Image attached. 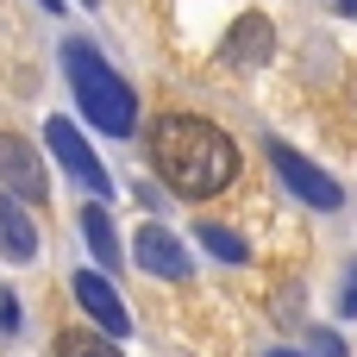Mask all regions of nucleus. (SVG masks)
I'll list each match as a JSON object with an SVG mask.
<instances>
[{
  "mask_svg": "<svg viewBox=\"0 0 357 357\" xmlns=\"http://www.w3.org/2000/svg\"><path fill=\"white\" fill-rule=\"evenodd\" d=\"M151 163L157 176L188 195V201H207L220 195L232 176H238V144L213 126V119H195V113H163L151 126Z\"/></svg>",
  "mask_w": 357,
  "mask_h": 357,
  "instance_id": "nucleus-1",
  "label": "nucleus"
},
{
  "mask_svg": "<svg viewBox=\"0 0 357 357\" xmlns=\"http://www.w3.org/2000/svg\"><path fill=\"white\" fill-rule=\"evenodd\" d=\"M314 357H345V339L339 333H314Z\"/></svg>",
  "mask_w": 357,
  "mask_h": 357,
  "instance_id": "nucleus-13",
  "label": "nucleus"
},
{
  "mask_svg": "<svg viewBox=\"0 0 357 357\" xmlns=\"http://www.w3.org/2000/svg\"><path fill=\"white\" fill-rule=\"evenodd\" d=\"M345 314H357V264L345 270Z\"/></svg>",
  "mask_w": 357,
  "mask_h": 357,
  "instance_id": "nucleus-15",
  "label": "nucleus"
},
{
  "mask_svg": "<svg viewBox=\"0 0 357 357\" xmlns=\"http://www.w3.org/2000/svg\"><path fill=\"white\" fill-rule=\"evenodd\" d=\"M270 357H301V351H270Z\"/></svg>",
  "mask_w": 357,
  "mask_h": 357,
  "instance_id": "nucleus-17",
  "label": "nucleus"
},
{
  "mask_svg": "<svg viewBox=\"0 0 357 357\" xmlns=\"http://www.w3.org/2000/svg\"><path fill=\"white\" fill-rule=\"evenodd\" d=\"M82 238H88V251H94V264H119V238H113V220H107V207L94 201V207H82Z\"/></svg>",
  "mask_w": 357,
  "mask_h": 357,
  "instance_id": "nucleus-10",
  "label": "nucleus"
},
{
  "mask_svg": "<svg viewBox=\"0 0 357 357\" xmlns=\"http://www.w3.org/2000/svg\"><path fill=\"white\" fill-rule=\"evenodd\" d=\"M333 6H339V13H351V19H357V0H333Z\"/></svg>",
  "mask_w": 357,
  "mask_h": 357,
  "instance_id": "nucleus-16",
  "label": "nucleus"
},
{
  "mask_svg": "<svg viewBox=\"0 0 357 357\" xmlns=\"http://www.w3.org/2000/svg\"><path fill=\"white\" fill-rule=\"evenodd\" d=\"M0 182H6L19 201H44V195H50V176H44L38 151H31L25 138H13V132H0Z\"/></svg>",
  "mask_w": 357,
  "mask_h": 357,
  "instance_id": "nucleus-5",
  "label": "nucleus"
},
{
  "mask_svg": "<svg viewBox=\"0 0 357 357\" xmlns=\"http://www.w3.org/2000/svg\"><path fill=\"white\" fill-rule=\"evenodd\" d=\"M0 326H6V333H19V301H13V295H0Z\"/></svg>",
  "mask_w": 357,
  "mask_h": 357,
  "instance_id": "nucleus-14",
  "label": "nucleus"
},
{
  "mask_svg": "<svg viewBox=\"0 0 357 357\" xmlns=\"http://www.w3.org/2000/svg\"><path fill=\"white\" fill-rule=\"evenodd\" d=\"M270 169L282 176V188H289L295 201H314L320 213H333V207L345 201V195H339V182H333L326 169H314V163H307L295 144H282V138H270Z\"/></svg>",
  "mask_w": 357,
  "mask_h": 357,
  "instance_id": "nucleus-4",
  "label": "nucleus"
},
{
  "mask_svg": "<svg viewBox=\"0 0 357 357\" xmlns=\"http://www.w3.org/2000/svg\"><path fill=\"white\" fill-rule=\"evenodd\" d=\"M195 238H201L220 264H245V257H251V251H245V238H238L232 226H213V220H207V226H195Z\"/></svg>",
  "mask_w": 357,
  "mask_h": 357,
  "instance_id": "nucleus-11",
  "label": "nucleus"
},
{
  "mask_svg": "<svg viewBox=\"0 0 357 357\" xmlns=\"http://www.w3.org/2000/svg\"><path fill=\"white\" fill-rule=\"evenodd\" d=\"M82 6H100V0H82Z\"/></svg>",
  "mask_w": 357,
  "mask_h": 357,
  "instance_id": "nucleus-19",
  "label": "nucleus"
},
{
  "mask_svg": "<svg viewBox=\"0 0 357 357\" xmlns=\"http://www.w3.org/2000/svg\"><path fill=\"white\" fill-rule=\"evenodd\" d=\"M50 357H119V345H107V339H94V333L63 326V333H56V345H50Z\"/></svg>",
  "mask_w": 357,
  "mask_h": 357,
  "instance_id": "nucleus-12",
  "label": "nucleus"
},
{
  "mask_svg": "<svg viewBox=\"0 0 357 357\" xmlns=\"http://www.w3.org/2000/svg\"><path fill=\"white\" fill-rule=\"evenodd\" d=\"M44 144H50V157L63 163V176L75 182V188H88V195H113V176L100 169V157L88 151V138L56 113V119H44Z\"/></svg>",
  "mask_w": 357,
  "mask_h": 357,
  "instance_id": "nucleus-3",
  "label": "nucleus"
},
{
  "mask_svg": "<svg viewBox=\"0 0 357 357\" xmlns=\"http://www.w3.org/2000/svg\"><path fill=\"white\" fill-rule=\"evenodd\" d=\"M138 264H144L151 276H169V282L188 276V251H182V238H176L169 226H144V232H138Z\"/></svg>",
  "mask_w": 357,
  "mask_h": 357,
  "instance_id": "nucleus-8",
  "label": "nucleus"
},
{
  "mask_svg": "<svg viewBox=\"0 0 357 357\" xmlns=\"http://www.w3.org/2000/svg\"><path fill=\"white\" fill-rule=\"evenodd\" d=\"M270 50H276V31H270V19H264V13H245V19L226 31V44H220V63H232V69H257Z\"/></svg>",
  "mask_w": 357,
  "mask_h": 357,
  "instance_id": "nucleus-7",
  "label": "nucleus"
},
{
  "mask_svg": "<svg viewBox=\"0 0 357 357\" xmlns=\"http://www.w3.org/2000/svg\"><path fill=\"white\" fill-rule=\"evenodd\" d=\"M0 257L6 264H31L38 257V226H31V213L0 188Z\"/></svg>",
  "mask_w": 357,
  "mask_h": 357,
  "instance_id": "nucleus-9",
  "label": "nucleus"
},
{
  "mask_svg": "<svg viewBox=\"0 0 357 357\" xmlns=\"http://www.w3.org/2000/svg\"><path fill=\"white\" fill-rule=\"evenodd\" d=\"M69 289H75L82 314H88V320H94V326H100L107 339H126V326H132V320H126V301L113 295V282H107L100 270H82V276H75Z\"/></svg>",
  "mask_w": 357,
  "mask_h": 357,
  "instance_id": "nucleus-6",
  "label": "nucleus"
},
{
  "mask_svg": "<svg viewBox=\"0 0 357 357\" xmlns=\"http://www.w3.org/2000/svg\"><path fill=\"white\" fill-rule=\"evenodd\" d=\"M38 6H63V0H38Z\"/></svg>",
  "mask_w": 357,
  "mask_h": 357,
  "instance_id": "nucleus-18",
  "label": "nucleus"
},
{
  "mask_svg": "<svg viewBox=\"0 0 357 357\" xmlns=\"http://www.w3.org/2000/svg\"><path fill=\"white\" fill-rule=\"evenodd\" d=\"M63 75H69L82 113H88L107 138H132V126H138V100H132L126 75H119L88 38H69V44H63Z\"/></svg>",
  "mask_w": 357,
  "mask_h": 357,
  "instance_id": "nucleus-2",
  "label": "nucleus"
}]
</instances>
